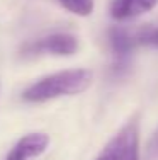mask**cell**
I'll return each instance as SVG.
<instances>
[{"mask_svg": "<svg viewBox=\"0 0 158 160\" xmlns=\"http://www.w3.org/2000/svg\"><path fill=\"white\" fill-rule=\"evenodd\" d=\"M145 158L146 160H158V128H156V131L153 133V136L150 138L148 145H146Z\"/></svg>", "mask_w": 158, "mask_h": 160, "instance_id": "9c48e42d", "label": "cell"}, {"mask_svg": "<svg viewBox=\"0 0 158 160\" xmlns=\"http://www.w3.org/2000/svg\"><path fill=\"white\" fill-rule=\"evenodd\" d=\"M92 72L87 68H71L36 80L24 89L22 99L31 104L53 101L58 97H70L85 92L92 83Z\"/></svg>", "mask_w": 158, "mask_h": 160, "instance_id": "6da1fadb", "label": "cell"}, {"mask_svg": "<svg viewBox=\"0 0 158 160\" xmlns=\"http://www.w3.org/2000/svg\"><path fill=\"white\" fill-rule=\"evenodd\" d=\"M158 0H111L109 12L116 21H127L153 10Z\"/></svg>", "mask_w": 158, "mask_h": 160, "instance_id": "8992f818", "label": "cell"}, {"mask_svg": "<svg viewBox=\"0 0 158 160\" xmlns=\"http://www.w3.org/2000/svg\"><path fill=\"white\" fill-rule=\"evenodd\" d=\"M56 2L68 12L82 17L90 16L93 10V0H56Z\"/></svg>", "mask_w": 158, "mask_h": 160, "instance_id": "ba28073f", "label": "cell"}, {"mask_svg": "<svg viewBox=\"0 0 158 160\" xmlns=\"http://www.w3.org/2000/svg\"><path fill=\"white\" fill-rule=\"evenodd\" d=\"M77 49H78L77 36L68 32H55L26 43L21 48V55L22 56H39V55L71 56L77 53Z\"/></svg>", "mask_w": 158, "mask_h": 160, "instance_id": "3957f363", "label": "cell"}, {"mask_svg": "<svg viewBox=\"0 0 158 160\" xmlns=\"http://www.w3.org/2000/svg\"><path fill=\"white\" fill-rule=\"evenodd\" d=\"M133 38L136 46H146V48H158V26L146 24L140 29L133 31Z\"/></svg>", "mask_w": 158, "mask_h": 160, "instance_id": "52a82bcc", "label": "cell"}, {"mask_svg": "<svg viewBox=\"0 0 158 160\" xmlns=\"http://www.w3.org/2000/svg\"><path fill=\"white\" fill-rule=\"evenodd\" d=\"M109 44H111L112 55H114V72L121 73L127 70L129 58L133 51L136 49V43L133 38V31L121 26H114L109 29Z\"/></svg>", "mask_w": 158, "mask_h": 160, "instance_id": "277c9868", "label": "cell"}, {"mask_svg": "<svg viewBox=\"0 0 158 160\" xmlns=\"http://www.w3.org/2000/svg\"><path fill=\"white\" fill-rule=\"evenodd\" d=\"M95 160H141L140 121L136 116L109 140Z\"/></svg>", "mask_w": 158, "mask_h": 160, "instance_id": "7a4b0ae2", "label": "cell"}, {"mask_svg": "<svg viewBox=\"0 0 158 160\" xmlns=\"http://www.w3.org/2000/svg\"><path fill=\"white\" fill-rule=\"evenodd\" d=\"M50 145V136L46 133H29L22 136L19 142L14 145L10 153L5 157V160H31L46 152Z\"/></svg>", "mask_w": 158, "mask_h": 160, "instance_id": "5b68a950", "label": "cell"}]
</instances>
